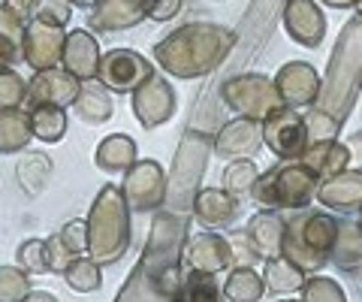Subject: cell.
<instances>
[{"instance_id":"1","label":"cell","mask_w":362,"mask_h":302,"mask_svg":"<svg viewBox=\"0 0 362 302\" xmlns=\"http://www.w3.org/2000/svg\"><path fill=\"white\" fill-rule=\"evenodd\" d=\"M190 218L160 211L154 218L148 248H145L136 272L127 278L118 302H175L181 284V260H185Z\"/></svg>"},{"instance_id":"2","label":"cell","mask_w":362,"mask_h":302,"mask_svg":"<svg viewBox=\"0 0 362 302\" xmlns=\"http://www.w3.org/2000/svg\"><path fill=\"white\" fill-rule=\"evenodd\" d=\"M239 42V33L214 21H190L154 46V61L163 73L175 79H202L230 58Z\"/></svg>"},{"instance_id":"3","label":"cell","mask_w":362,"mask_h":302,"mask_svg":"<svg viewBox=\"0 0 362 302\" xmlns=\"http://www.w3.org/2000/svg\"><path fill=\"white\" fill-rule=\"evenodd\" d=\"M130 206L118 185H103L88 211V257L100 266H115L124 260L133 242Z\"/></svg>"},{"instance_id":"4","label":"cell","mask_w":362,"mask_h":302,"mask_svg":"<svg viewBox=\"0 0 362 302\" xmlns=\"http://www.w3.org/2000/svg\"><path fill=\"white\" fill-rule=\"evenodd\" d=\"M362 85V21H350L344 25L341 37H338L332 49V61L326 70V79L320 82V97H317V109L329 112L335 121L350 115L356 103V91Z\"/></svg>"},{"instance_id":"5","label":"cell","mask_w":362,"mask_h":302,"mask_svg":"<svg viewBox=\"0 0 362 302\" xmlns=\"http://www.w3.org/2000/svg\"><path fill=\"white\" fill-rule=\"evenodd\" d=\"M317 178L302 161L275 163L257 175L251 187V199L259 209H281V211H296L308 209L317 197Z\"/></svg>"},{"instance_id":"6","label":"cell","mask_w":362,"mask_h":302,"mask_svg":"<svg viewBox=\"0 0 362 302\" xmlns=\"http://www.w3.org/2000/svg\"><path fill=\"white\" fill-rule=\"evenodd\" d=\"M221 103L230 112H235V115H242V118L263 121L275 109L284 106V100H281V94H278L275 79H269V76H263V73H239V76L223 79Z\"/></svg>"},{"instance_id":"7","label":"cell","mask_w":362,"mask_h":302,"mask_svg":"<svg viewBox=\"0 0 362 302\" xmlns=\"http://www.w3.org/2000/svg\"><path fill=\"white\" fill-rule=\"evenodd\" d=\"M118 187L133 215H148V211H157L163 206V199L169 194V178L157 161L139 158L130 170H124V178Z\"/></svg>"},{"instance_id":"8","label":"cell","mask_w":362,"mask_h":302,"mask_svg":"<svg viewBox=\"0 0 362 302\" xmlns=\"http://www.w3.org/2000/svg\"><path fill=\"white\" fill-rule=\"evenodd\" d=\"M263 145L281 163L302 161V154L311 145L308 130H305V115L290 106L275 109L269 118H263Z\"/></svg>"},{"instance_id":"9","label":"cell","mask_w":362,"mask_h":302,"mask_svg":"<svg viewBox=\"0 0 362 302\" xmlns=\"http://www.w3.org/2000/svg\"><path fill=\"white\" fill-rule=\"evenodd\" d=\"M151 73H154V64L133 49H109L103 52L97 66V79L112 94H133Z\"/></svg>"},{"instance_id":"10","label":"cell","mask_w":362,"mask_h":302,"mask_svg":"<svg viewBox=\"0 0 362 302\" xmlns=\"http://www.w3.org/2000/svg\"><path fill=\"white\" fill-rule=\"evenodd\" d=\"M130 109H133V115L139 121L142 130L163 127L178 109L175 88L169 85V79H163V76L151 73L148 79L130 94Z\"/></svg>"},{"instance_id":"11","label":"cell","mask_w":362,"mask_h":302,"mask_svg":"<svg viewBox=\"0 0 362 302\" xmlns=\"http://www.w3.org/2000/svg\"><path fill=\"white\" fill-rule=\"evenodd\" d=\"M64 40H66L64 28L45 25L40 18H30L25 25V33H21V58H25V64L33 73L54 70V66H61Z\"/></svg>"},{"instance_id":"12","label":"cell","mask_w":362,"mask_h":302,"mask_svg":"<svg viewBox=\"0 0 362 302\" xmlns=\"http://www.w3.org/2000/svg\"><path fill=\"white\" fill-rule=\"evenodd\" d=\"M263 121L254 118H242L235 115L233 121L218 130V137L211 139V151L218 154L221 161H254L259 151H263Z\"/></svg>"},{"instance_id":"13","label":"cell","mask_w":362,"mask_h":302,"mask_svg":"<svg viewBox=\"0 0 362 302\" xmlns=\"http://www.w3.org/2000/svg\"><path fill=\"white\" fill-rule=\"evenodd\" d=\"M82 79H76L73 73H66L64 66L54 70H40L28 79V97H25V109H37V106H61L70 109L78 97Z\"/></svg>"},{"instance_id":"14","label":"cell","mask_w":362,"mask_h":302,"mask_svg":"<svg viewBox=\"0 0 362 302\" xmlns=\"http://www.w3.org/2000/svg\"><path fill=\"white\" fill-rule=\"evenodd\" d=\"M185 266L187 269H199V272H230L235 266V254L230 239L218 230H202L197 236H187L185 245Z\"/></svg>"},{"instance_id":"15","label":"cell","mask_w":362,"mask_h":302,"mask_svg":"<svg viewBox=\"0 0 362 302\" xmlns=\"http://www.w3.org/2000/svg\"><path fill=\"white\" fill-rule=\"evenodd\" d=\"M281 21L293 42L302 49H320L326 40V16L317 0H284Z\"/></svg>"},{"instance_id":"16","label":"cell","mask_w":362,"mask_h":302,"mask_svg":"<svg viewBox=\"0 0 362 302\" xmlns=\"http://www.w3.org/2000/svg\"><path fill=\"white\" fill-rule=\"evenodd\" d=\"M320 73L314 70V64L308 61H287L275 76V88L284 106L290 109H311L320 97Z\"/></svg>"},{"instance_id":"17","label":"cell","mask_w":362,"mask_h":302,"mask_svg":"<svg viewBox=\"0 0 362 302\" xmlns=\"http://www.w3.org/2000/svg\"><path fill=\"white\" fill-rule=\"evenodd\" d=\"M317 203L335 215H359L362 209V170H341L317 185Z\"/></svg>"},{"instance_id":"18","label":"cell","mask_w":362,"mask_h":302,"mask_svg":"<svg viewBox=\"0 0 362 302\" xmlns=\"http://www.w3.org/2000/svg\"><path fill=\"white\" fill-rule=\"evenodd\" d=\"M284 230H287V215L281 209H259L254 211L245 223L247 242L257 254V260H275L281 257V245H284Z\"/></svg>"},{"instance_id":"19","label":"cell","mask_w":362,"mask_h":302,"mask_svg":"<svg viewBox=\"0 0 362 302\" xmlns=\"http://www.w3.org/2000/svg\"><path fill=\"white\" fill-rule=\"evenodd\" d=\"M145 18V0H97L88 9L85 25L90 33H118L142 25Z\"/></svg>"},{"instance_id":"20","label":"cell","mask_w":362,"mask_h":302,"mask_svg":"<svg viewBox=\"0 0 362 302\" xmlns=\"http://www.w3.org/2000/svg\"><path fill=\"white\" fill-rule=\"evenodd\" d=\"M194 218L202 230H223L242 218V199L223 187H199L194 194Z\"/></svg>"},{"instance_id":"21","label":"cell","mask_w":362,"mask_h":302,"mask_svg":"<svg viewBox=\"0 0 362 302\" xmlns=\"http://www.w3.org/2000/svg\"><path fill=\"white\" fill-rule=\"evenodd\" d=\"M100 42L88 28H76L66 30L64 40V54H61V66L66 73H73L76 79H97V66H100Z\"/></svg>"},{"instance_id":"22","label":"cell","mask_w":362,"mask_h":302,"mask_svg":"<svg viewBox=\"0 0 362 302\" xmlns=\"http://www.w3.org/2000/svg\"><path fill=\"white\" fill-rule=\"evenodd\" d=\"M329 263L344 275L362 272V223L350 215L338 218V233L329 248Z\"/></svg>"},{"instance_id":"23","label":"cell","mask_w":362,"mask_h":302,"mask_svg":"<svg viewBox=\"0 0 362 302\" xmlns=\"http://www.w3.org/2000/svg\"><path fill=\"white\" fill-rule=\"evenodd\" d=\"M73 109H76V115L90 127L106 124V121L115 115V94H112L100 79H85L82 88H78V97H76Z\"/></svg>"},{"instance_id":"24","label":"cell","mask_w":362,"mask_h":302,"mask_svg":"<svg viewBox=\"0 0 362 302\" xmlns=\"http://www.w3.org/2000/svg\"><path fill=\"white\" fill-rule=\"evenodd\" d=\"M139 161V145L127 133H112V137L100 139L97 151H94V163L103 173H124Z\"/></svg>"},{"instance_id":"25","label":"cell","mask_w":362,"mask_h":302,"mask_svg":"<svg viewBox=\"0 0 362 302\" xmlns=\"http://www.w3.org/2000/svg\"><path fill=\"white\" fill-rule=\"evenodd\" d=\"M302 163L323 182V178L338 175L341 170H347L350 166V149L344 142H338V139L314 142V145H308V151L302 154Z\"/></svg>"},{"instance_id":"26","label":"cell","mask_w":362,"mask_h":302,"mask_svg":"<svg viewBox=\"0 0 362 302\" xmlns=\"http://www.w3.org/2000/svg\"><path fill=\"white\" fill-rule=\"evenodd\" d=\"M33 142L30 112L28 109H4L0 112V154H18Z\"/></svg>"},{"instance_id":"27","label":"cell","mask_w":362,"mask_h":302,"mask_svg":"<svg viewBox=\"0 0 362 302\" xmlns=\"http://www.w3.org/2000/svg\"><path fill=\"white\" fill-rule=\"evenodd\" d=\"M305 275L302 269H296L293 263H287L284 257H275V260H266L263 266V284H266V294H272L275 299H284L299 294L302 284H305Z\"/></svg>"},{"instance_id":"28","label":"cell","mask_w":362,"mask_h":302,"mask_svg":"<svg viewBox=\"0 0 362 302\" xmlns=\"http://www.w3.org/2000/svg\"><path fill=\"white\" fill-rule=\"evenodd\" d=\"M266 296L263 272L254 266H233L223 281V299L226 302H259Z\"/></svg>"},{"instance_id":"29","label":"cell","mask_w":362,"mask_h":302,"mask_svg":"<svg viewBox=\"0 0 362 302\" xmlns=\"http://www.w3.org/2000/svg\"><path fill=\"white\" fill-rule=\"evenodd\" d=\"M175 302H226V299H223V287L211 272L187 269L175 290Z\"/></svg>"},{"instance_id":"30","label":"cell","mask_w":362,"mask_h":302,"mask_svg":"<svg viewBox=\"0 0 362 302\" xmlns=\"http://www.w3.org/2000/svg\"><path fill=\"white\" fill-rule=\"evenodd\" d=\"M66 109L61 106H37L30 109V130H33V139L40 142H61L66 137Z\"/></svg>"},{"instance_id":"31","label":"cell","mask_w":362,"mask_h":302,"mask_svg":"<svg viewBox=\"0 0 362 302\" xmlns=\"http://www.w3.org/2000/svg\"><path fill=\"white\" fill-rule=\"evenodd\" d=\"M100 269H103V266L94 263L88 254H82L64 269V281L73 294H97V290L103 287V272Z\"/></svg>"},{"instance_id":"32","label":"cell","mask_w":362,"mask_h":302,"mask_svg":"<svg viewBox=\"0 0 362 302\" xmlns=\"http://www.w3.org/2000/svg\"><path fill=\"white\" fill-rule=\"evenodd\" d=\"M259 175V166L254 161H226L223 166V191H230L233 197H251V187Z\"/></svg>"},{"instance_id":"33","label":"cell","mask_w":362,"mask_h":302,"mask_svg":"<svg viewBox=\"0 0 362 302\" xmlns=\"http://www.w3.org/2000/svg\"><path fill=\"white\" fill-rule=\"evenodd\" d=\"M33 290L30 275L21 266H0V302H25Z\"/></svg>"},{"instance_id":"34","label":"cell","mask_w":362,"mask_h":302,"mask_svg":"<svg viewBox=\"0 0 362 302\" xmlns=\"http://www.w3.org/2000/svg\"><path fill=\"white\" fill-rule=\"evenodd\" d=\"M302 302H347L344 287L335 281V278H326V275H308L302 284Z\"/></svg>"},{"instance_id":"35","label":"cell","mask_w":362,"mask_h":302,"mask_svg":"<svg viewBox=\"0 0 362 302\" xmlns=\"http://www.w3.org/2000/svg\"><path fill=\"white\" fill-rule=\"evenodd\" d=\"M16 263L25 269L30 278L33 275H49V251H45V239H25L16 251Z\"/></svg>"},{"instance_id":"36","label":"cell","mask_w":362,"mask_h":302,"mask_svg":"<svg viewBox=\"0 0 362 302\" xmlns=\"http://www.w3.org/2000/svg\"><path fill=\"white\" fill-rule=\"evenodd\" d=\"M341 121H335L329 112L311 106L305 112V130H308V142H329V139H338V133H341Z\"/></svg>"},{"instance_id":"37","label":"cell","mask_w":362,"mask_h":302,"mask_svg":"<svg viewBox=\"0 0 362 302\" xmlns=\"http://www.w3.org/2000/svg\"><path fill=\"white\" fill-rule=\"evenodd\" d=\"M28 82L16 73V66L0 73V112L4 109H25Z\"/></svg>"},{"instance_id":"38","label":"cell","mask_w":362,"mask_h":302,"mask_svg":"<svg viewBox=\"0 0 362 302\" xmlns=\"http://www.w3.org/2000/svg\"><path fill=\"white\" fill-rule=\"evenodd\" d=\"M58 236L61 242L70 248L73 257H82L88 254V218H73V221H66L64 227L58 230Z\"/></svg>"},{"instance_id":"39","label":"cell","mask_w":362,"mask_h":302,"mask_svg":"<svg viewBox=\"0 0 362 302\" xmlns=\"http://www.w3.org/2000/svg\"><path fill=\"white\" fill-rule=\"evenodd\" d=\"M33 18L45 21V25H58V28H66L73 18V6L66 4V0H40L37 13H33Z\"/></svg>"},{"instance_id":"40","label":"cell","mask_w":362,"mask_h":302,"mask_svg":"<svg viewBox=\"0 0 362 302\" xmlns=\"http://www.w3.org/2000/svg\"><path fill=\"white\" fill-rule=\"evenodd\" d=\"M45 251H49V269H52V275H64L66 266L76 260V257L70 254V248L61 242L58 233H52V236L45 239Z\"/></svg>"},{"instance_id":"41","label":"cell","mask_w":362,"mask_h":302,"mask_svg":"<svg viewBox=\"0 0 362 302\" xmlns=\"http://www.w3.org/2000/svg\"><path fill=\"white\" fill-rule=\"evenodd\" d=\"M230 245H233V254H235V266H254L257 254L251 248V242H247V233L245 230H230Z\"/></svg>"},{"instance_id":"42","label":"cell","mask_w":362,"mask_h":302,"mask_svg":"<svg viewBox=\"0 0 362 302\" xmlns=\"http://www.w3.org/2000/svg\"><path fill=\"white\" fill-rule=\"evenodd\" d=\"M25 25L28 21H21L13 9H9L4 0H0V37H6V40H16L21 42V33H25Z\"/></svg>"},{"instance_id":"43","label":"cell","mask_w":362,"mask_h":302,"mask_svg":"<svg viewBox=\"0 0 362 302\" xmlns=\"http://www.w3.org/2000/svg\"><path fill=\"white\" fill-rule=\"evenodd\" d=\"M181 13V0H145V16L151 21H173Z\"/></svg>"},{"instance_id":"44","label":"cell","mask_w":362,"mask_h":302,"mask_svg":"<svg viewBox=\"0 0 362 302\" xmlns=\"http://www.w3.org/2000/svg\"><path fill=\"white\" fill-rule=\"evenodd\" d=\"M4 4L13 9L21 21H30L33 13H37V6H40V0H4Z\"/></svg>"},{"instance_id":"45","label":"cell","mask_w":362,"mask_h":302,"mask_svg":"<svg viewBox=\"0 0 362 302\" xmlns=\"http://www.w3.org/2000/svg\"><path fill=\"white\" fill-rule=\"evenodd\" d=\"M347 149H350V161H356V170H362V130L350 137Z\"/></svg>"},{"instance_id":"46","label":"cell","mask_w":362,"mask_h":302,"mask_svg":"<svg viewBox=\"0 0 362 302\" xmlns=\"http://www.w3.org/2000/svg\"><path fill=\"white\" fill-rule=\"evenodd\" d=\"M25 302H61L54 294H49V290H30V296Z\"/></svg>"},{"instance_id":"47","label":"cell","mask_w":362,"mask_h":302,"mask_svg":"<svg viewBox=\"0 0 362 302\" xmlns=\"http://www.w3.org/2000/svg\"><path fill=\"white\" fill-rule=\"evenodd\" d=\"M317 4H323V6H332V9H354L356 0H317Z\"/></svg>"},{"instance_id":"48","label":"cell","mask_w":362,"mask_h":302,"mask_svg":"<svg viewBox=\"0 0 362 302\" xmlns=\"http://www.w3.org/2000/svg\"><path fill=\"white\" fill-rule=\"evenodd\" d=\"M66 4H70V6H82V9H90V6L97 4V0H66Z\"/></svg>"},{"instance_id":"49","label":"cell","mask_w":362,"mask_h":302,"mask_svg":"<svg viewBox=\"0 0 362 302\" xmlns=\"http://www.w3.org/2000/svg\"><path fill=\"white\" fill-rule=\"evenodd\" d=\"M354 16L362 21V0H356V4H354Z\"/></svg>"},{"instance_id":"50","label":"cell","mask_w":362,"mask_h":302,"mask_svg":"<svg viewBox=\"0 0 362 302\" xmlns=\"http://www.w3.org/2000/svg\"><path fill=\"white\" fill-rule=\"evenodd\" d=\"M4 70H9V64H6L4 58H0V73H4Z\"/></svg>"},{"instance_id":"51","label":"cell","mask_w":362,"mask_h":302,"mask_svg":"<svg viewBox=\"0 0 362 302\" xmlns=\"http://www.w3.org/2000/svg\"><path fill=\"white\" fill-rule=\"evenodd\" d=\"M275 302H302V299H287V296H284V299H275Z\"/></svg>"},{"instance_id":"52","label":"cell","mask_w":362,"mask_h":302,"mask_svg":"<svg viewBox=\"0 0 362 302\" xmlns=\"http://www.w3.org/2000/svg\"><path fill=\"white\" fill-rule=\"evenodd\" d=\"M356 218H359V223H362V209H359V215H356Z\"/></svg>"},{"instance_id":"53","label":"cell","mask_w":362,"mask_h":302,"mask_svg":"<svg viewBox=\"0 0 362 302\" xmlns=\"http://www.w3.org/2000/svg\"><path fill=\"white\" fill-rule=\"evenodd\" d=\"M359 88H362V85H359Z\"/></svg>"}]
</instances>
